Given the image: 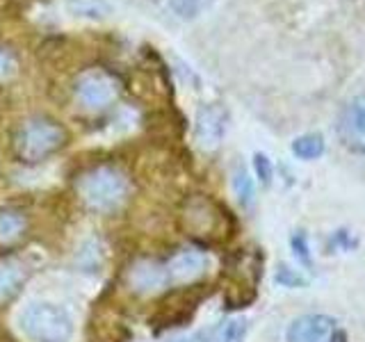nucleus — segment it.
<instances>
[{"instance_id":"obj_1","label":"nucleus","mask_w":365,"mask_h":342,"mask_svg":"<svg viewBox=\"0 0 365 342\" xmlns=\"http://www.w3.org/2000/svg\"><path fill=\"white\" fill-rule=\"evenodd\" d=\"M66 144V130L48 117H32L14 133V153L23 162H39Z\"/></svg>"},{"instance_id":"obj_2","label":"nucleus","mask_w":365,"mask_h":342,"mask_svg":"<svg viewBox=\"0 0 365 342\" xmlns=\"http://www.w3.org/2000/svg\"><path fill=\"white\" fill-rule=\"evenodd\" d=\"M19 326L34 342H68L73 336V319L64 308L48 301H32L21 311Z\"/></svg>"},{"instance_id":"obj_3","label":"nucleus","mask_w":365,"mask_h":342,"mask_svg":"<svg viewBox=\"0 0 365 342\" xmlns=\"http://www.w3.org/2000/svg\"><path fill=\"white\" fill-rule=\"evenodd\" d=\"M125 194H128V180L119 169L112 167H98L80 180V197L89 208L101 212L119 208Z\"/></svg>"},{"instance_id":"obj_4","label":"nucleus","mask_w":365,"mask_h":342,"mask_svg":"<svg viewBox=\"0 0 365 342\" xmlns=\"http://www.w3.org/2000/svg\"><path fill=\"white\" fill-rule=\"evenodd\" d=\"M119 96V83L103 68H91L76 80V98L87 110H106Z\"/></svg>"},{"instance_id":"obj_5","label":"nucleus","mask_w":365,"mask_h":342,"mask_svg":"<svg viewBox=\"0 0 365 342\" xmlns=\"http://www.w3.org/2000/svg\"><path fill=\"white\" fill-rule=\"evenodd\" d=\"M288 342H347V333L329 315H304L290 324Z\"/></svg>"},{"instance_id":"obj_6","label":"nucleus","mask_w":365,"mask_h":342,"mask_svg":"<svg viewBox=\"0 0 365 342\" xmlns=\"http://www.w3.org/2000/svg\"><path fill=\"white\" fill-rule=\"evenodd\" d=\"M340 142L354 153H365V94L351 98L338 121Z\"/></svg>"},{"instance_id":"obj_7","label":"nucleus","mask_w":365,"mask_h":342,"mask_svg":"<svg viewBox=\"0 0 365 342\" xmlns=\"http://www.w3.org/2000/svg\"><path fill=\"white\" fill-rule=\"evenodd\" d=\"M205 267H208V258H205L201 251H194V249L180 251V254H176L174 258H171L169 265L165 267L167 281L178 283V285L194 283L197 279L203 276Z\"/></svg>"},{"instance_id":"obj_8","label":"nucleus","mask_w":365,"mask_h":342,"mask_svg":"<svg viewBox=\"0 0 365 342\" xmlns=\"http://www.w3.org/2000/svg\"><path fill=\"white\" fill-rule=\"evenodd\" d=\"M226 121L228 117L222 105H205L199 112V119H197V137L201 146L212 148L220 144L226 133Z\"/></svg>"},{"instance_id":"obj_9","label":"nucleus","mask_w":365,"mask_h":342,"mask_svg":"<svg viewBox=\"0 0 365 342\" xmlns=\"http://www.w3.org/2000/svg\"><path fill=\"white\" fill-rule=\"evenodd\" d=\"M167 283V269L158 262H140L130 271V285L137 292H155Z\"/></svg>"},{"instance_id":"obj_10","label":"nucleus","mask_w":365,"mask_h":342,"mask_svg":"<svg viewBox=\"0 0 365 342\" xmlns=\"http://www.w3.org/2000/svg\"><path fill=\"white\" fill-rule=\"evenodd\" d=\"M23 281H26V271H23L19 260H0V301H7L9 296H14L21 290Z\"/></svg>"},{"instance_id":"obj_11","label":"nucleus","mask_w":365,"mask_h":342,"mask_svg":"<svg viewBox=\"0 0 365 342\" xmlns=\"http://www.w3.org/2000/svg\"><path fill=\"white\" fill-rule=\"evenodd\" d=\"M292 153L297 157H302V160H315L324 153V140H322V135H304L299 137V140H294L292 144Z\"/></svg>"},{"instance_id":"obj_12","label":"nucleus","mask_w":365,"mask_h":342,"mask_svg":"<svg viewBox=\"0 0 365 342\" xmlns=\"http://www.w3.org/2000/svg\"><path fill=\"white\" fill-rule=\"evenodd\" d=\"M23 228H26V219L19 212H0V239L3 242H9V239L21 237Z\"/></svg>"},{"instance_id":"obj_13","label":"nucleus","mask_w":365,"mask_h":342,"mask_svg":"<svg viewBox=\"0 0 365 342\" xmlns=\"http://www.w3.org/2000/svg\"><path fill=\"white\" fill-rule=\"evenodd\" d=\"M210 5V0H169V7L176 11L180 19H194Z\"/></svg>"},{"instance_id":"obj_14","label":"nucleus","mask_w":365,"mask_h":342,"mask_svg":"<svg viewBox=\"0 0 365 342\" xmlns=\"http://www.w3.org/2000/svg\"><path fill=\"white\" fill-rule=\"evenodd\" d=\"M16 68H19V62H16L14 53L0 46V83H5V80H9L11 76H14Z\"/></svg>"},{"instance_id":"obj_15","label":"nucleus","mask_w":365,"mask_h":342,"mask_svg":"<svg viewBox=\"0 0 365 342\" xmlns=\"http://www.w3.org/2000/svg\"><path fill=\"white\" fill-rule=\"evenodd\" d=\"M235 192H237L240 201H242L245 205L251 201V197H254V182H251V178L247 176L245 169H240L235 174Z\"/></svg>"},{"instance_id":"obj_16","label":"nucleus","mask_w":365,"mask_h":342,"mask_svg":"<svg viewBox=\"0 0 365 342\" xmlns=\"http://www.w3.org/2000/svg\"><path fill=\"white\" fill-rule=\"evenodd\" d=\"M290 244H292V249H294L297 258H299L302 262H306V265H311V256H308V244H306L304 233H297V235L290 239Z\"/></svg>"},{"instance_id":"obj_17","label":"nucleus","mask_w":365,"mask_h":342,"mask_svg":"<svg viewBox=\"0 0 365 342\" xmlns=\"http://www.w3.org/2000/svg\"><path fill=\"white\" fill-rule=\"evenodd\" d=\"M254 167H256V174H258V178L262 180V182H269V178H272V165H269V160L262 155V153H258L256 157H254Z\"/></svg>"},{"instance_id":"obj_18","label":"nucleus","mask_w":365,"mask_h":342,"mask_svg":"<svg viewBox=\"0 0 365 342\" xmlns=\"http://www.w3.org/2000/svg\"><path fill=\"white\" fill-rule=\"evenodd\" d=\"M279 283H285V285H304V279L297 276L294 271H290L288 267H281L279 269V276H277Z\"/></svg>"}]
</instances>
